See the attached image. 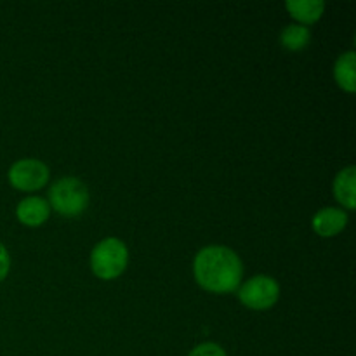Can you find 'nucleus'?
Wrapping results in <instances>:
<instances>
[{
	"instance_id": "9d476101",
	"label": "nucleus",
	"mask_w": 356,
	"mask_h": 356,
	"mask_svg": "<svg viewBox=\"0 0 356 356\" xmlns=\"http://www.w3.org/2000/svg\"><path fill=\"white\" fill-rule=\"evenodd\" d=\"M355 68H356V54L353 51H350L337 59L336 70H334V75H336L337 83H339L344 90H348V92H355L356 89Z\"/></svg>"
},
{
	"instance_id": "39448f33",
	"label": "nucleus",
	"mask_w": 356,
	"mask_h": 356,
	"mask_svg": "<svg viewBox=\"0 0 356 356\" xmlns=\"http://www.w3.org/2000/svg\"><path fill=\"white\" fill-rule=\"evenodd\" d=\"M49 179V169L40 160L24 159L9 169V183L23 191H33L44 186Z\"/></svg>"
},
{
	"instance_id": "0eeeda50",
	"label": "nucleus",
	"mask_w": 356,
	"mask_h": 356,
	"mask_svg": "<svg viewBox=\"0 0 356 356\" xmlns=\"http://www.w3.org/2000/svg\"><path fill=\"white\" fill-rule=\"evenodd\" d=\"M17 219L23 225L40 226L49 218V204L40 197L24 198L17 205Z\"/></svg>"
},
{
	"instance_id": "ddd939ff",
	"label": "nucleus",
	"mask_w": 356,
	"mask_h": 356,
	"mask_svg": "<svg viewBox=\"0 0 356 356\" xmlns=\"http://www.w3.org/2000/svg\"><path fill=\"white\" fill-rule=\"evenodd\" d=\"M9 266H10V259H9V254H7L6 247L0 243V282L7 277L9 273Z\"/></svg>"
},
{
	"instance_id": "6e6552de",
	"label": "nucleus",
	"mask_w": 356,
	"mask_h": 356,
	"mask_svg": "<svg viewBox=\"0 0 356 356\" xmlns=\"http://www.w3.org/2000/svg\"><path fill=\"white\" fill-rule=\"evenodd\" d=\"M355 183H356V169L353 165L346 167L337 174L336 181H334V193L336 198L344 205L346 209L353 211L355 209Z\"/></svg>"
},
{
	"instance_id": "f03ea898",
	"label": "nucleus",
	"mask_w": 356,
	"mask_h": 356,
	"mask_svg": "<svg viewBox=\"0 0 356 356\" xmlns=\"http://www.w3.org/2000/svg\"><path fill=\"white\" fill-rule=\"evenodd\" d=\"M127 247L117 238H106L97 243L90 256L92 271L103 280H113L127 266Z\"/></svg>"
},
{
	"instance_id": "7ed1b4c3",
	"label": "nucleus",
	"mask_w": 356,
	"mask_h": 356,
	"mask_svg": "<svg viewBox=\"0 0 356 356\" xmlns=\"http://www.w3.org/2000/svg\"><path fill=\"white\" fill-rule=\"evenodd\" d=\"M49 197H51L52 207L63 216H79L89 205V190L76 177H65V179L56 181Z\"/></svg>"
},
{
	"instance_id": "1a4fd4ad",
	"label": "nucleus",
	"mask_w": 356,
	"mask_h": 356,
	"mask_svg": "<svg viewBox=\"0 0 356 356\" xmlns=\"http://www.w3.org/2000/svg\"><path fill=\"white\" fill-rule=\"evenodd\" d=\"M292 16L301 23H315L323 14L325 3L322 0H292L285 3Z\"/></svg>"
},
{
	"instance_id": "f257e3e1",
	"label": "nucleus",
	"mask_w": 356,
	"mask_h": 356,
	"mask_svg": "<svg viewBox=\"0 0 356 356\" xmlns=\"http://www.w3.org/2000/svg\"><path fill=\"white\" fill-rule=\"evenodd\" d=\"M242 261L228 247H205L195 257V278L209 292L226 294L242 280Z\"/></svg>"
},
{
	"instance_id": "f8f14e48",
	"label": "nucleus",
	"mask_w": 356,
	"mask_h": 356,
	"mask_svg": "<svg viewBox=\"0 0 356 356\" xmlns=\"http://www.w3.org/2000/svg\"><path fill=\"white\" fill-rule=\"evenodd\" d=\"M188 356H226L225 350L214 343H205L195 348Z\"/></svg>"
},
{
	"instance_id": "9b49d317",
	"label": "nucleus",
	"mask_w": 356,
	"mask_h": 356,
	"mask_svg": "<svg viewBox=\"0 0 356 356\" xmlns=\"http://www.w3.org/2000/svg\"><path fill=\"white\" fill-rule=\"evenodd\" d=\"M312 33H309L308 28L301 26V24H291V26L285 28L282 31V45L289 51H299V49H305L308 45Z\"/></svg>"
},
{
	"instance_id": "423d86ee",
	"label": "nucleus",
	"mask_w": 356,
	"mask_h": 356,
	"mask_svg": "<svg viewBox=\"0 0 356 356\" xmlns=\"http://www.w3.org/2000/svg\"><path fill=\"white\" fill-rule=\"evenodd\" d=\"M348 222L346 212L339 209H322L313 218V228L320 236H334L343 232Z\"/></svg>"
},
{
	"instance_id": "20e7f679",
	"label": "nucleus",
	"mask_w": 356,
	"mask_h": 356,
	"mask_svg": "<svg viewBox=\"0 0 356 356\" xmlns=\"http://www.w3.org/2000/svg\"><path fill=\"white\" fill-rule=\"evenodd\" d=\"M240 301L252 309H268L278 301L280 289L270 277H254L242 285L238 292Z\"/></svg>"
}]
</instances>
